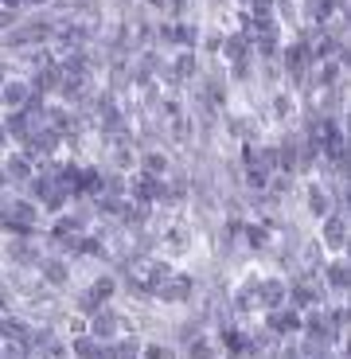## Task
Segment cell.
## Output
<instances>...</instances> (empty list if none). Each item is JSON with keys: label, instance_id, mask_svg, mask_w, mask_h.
Here are the masks:
<instances>
[{"label": "cell", "instance_id": "cell-9", "mask_svg": "<svg viewBox=\"0 0 351 359\" xmlns=\"http://www.w3.org/2000/svg\"><path fill=\"white\" fill-rule=\"evenodd\" d=\"M347 281H351L347 258H340V254H336V262H328V266H324V285L332 289L336 297H343V293H347Z\"/></svg>", "mask_w": 351, "mask_h": 359}, {"label": "cell", "instance_id": "cell-4", "mask_svg": "<svg viewBox=\"0 0 351 359\" xmlns=\"http://www.w3.org/2000/svg\"><path fill=\"white\" fill-rule=\"evenodd\" d=\"M153 297L164 301V305H184V301H191V278L188 273H172L153 289Z\"/></svg>", "mask_w": 351, "mask_h": 359}, {"label": "cell", "instance_id": "cell-8", "mask_svg": "<svg viewBox=\"0 0 351 359\" xmlns=\"http://www.w3.org/2000/svg\"><path fill=\"white\" fill-rule=\"evenodd\" d=\"M305 203H308V215H312V219H324L328 211L336 207L328 184H308V188H305Z\"/></svg>", "mask_w": 351, "mask_h": 359}, {"label": "cell", "instance_id": "cell-6", "mask_svg": "<svg viewBox=\"0 0 351 359\" xmlns=\"http://www.w3.org/2000/svg\"><path fill=\"white\" fill-rule=\"evenodd\" d=\"M4 258L12 262V266H39V246L36 243H27V238H12V243H4Z\"/></svg>", "mask_w": 351, "mask_h": 359}, {"label": "cell", "instance_id": "cell-7", "mask_svg": "<svg viewBox=\"0 0 351 359\" xmlns=\"http://www.w3.org/2000/svg\"><path fill=\"white\" fill-rule=\"evenodd\" d=\"M301 332V309H273L270 313V336H293Z\"/></svg>", "mask_w": 351, "mask_h": 359}, {"label": "cell", "instance_id": "cell-12", "mask_svg": "<svg viewBox=\"0 0 351 359\" xmlns=\"http://www.w3.org/2000/svg\"><path fill=\"white\" fill-rule=\"evenodd\" d=\"M117 293V281L109 278V273H102V278H94L90 281V297L98 301V305H109V297Z\"/></svg>", "mask_w": 351, "mask_h": 359}, {"label": "cell", "instance_id": "cell-3", "mask_svg": "<svg viewBox=\"0 0 351 359\" xmlns=\"http://www.w3.org/2000/svg\"><path fill=\"white\" fill-rule=\"evenodd\" d=\"M254 301H258V309H266V313H273V309H285V301H289L285 278H258Z\"/></svg>", "mask_w": 351, "mask_h": 359}, {"label": "cell", "instance_id": "cell-11", "mask_svg": "<svg viewBox=\"0 0 351 359\" xmlns=\"http://www.w3.org/2000/svg\"><path fill=\"white\" fill-rule=\"evenodd\" d=\"M39 266H43V281H47V285L59 289V285L71 281V266H67V258H59V254H55V258H43Z\"/></svg>", "mask_w": 351, "mask_h": 359}, {"label": "cell", "instance_id": "cell-14", "mask_svg": "<svg viewBox=\"0 0 351 359\" xmlns=\"http://www.w3.org/2000/svg\"><path fill=\"white\" fill-rule=\"evenodd\" d=\"M144 4H149L153 12H164V0H144Z\"/></svg>", "mask_w": 351, "mask_h": 359}, {"label": "cell", "instance_id": "cell-2", "mask_svg": "<svg viewBox=\"0 0 351 359\" xmlns=\"http://www.w3.org/2000/svg\"><path fill=\"white\" fill-rule=\"evenodd\" d=\"M32 79H4L0 82V109L4 114H16V109H24L27 102H32Z\"/></svg>", "mask_w": 351, "mask_h": 359}, {"label": "cell", "instance_id": "cell-10", "mask_svg": "<svg viewBox=\"0 0 351 359\" xmlns=\"http://www.w3.org/2000/svg\"><path fill=\"white\" fill-rule=\"evenodd\" d=\"M141 172H144V176H156V180L172 176L168 153H160V149H149V153H141Z\"/></svg>", "mask_w": 351, "mask_h": 359}, {"label": "cell", "instance_id": "cell-1", "mask_svg": "<svg viewBox=\"0 0 351 359\" xmlns=\"http://www.w3.org/2000/svg\"><path fill=\"white\" fill-rule=\"evenodd\" d=\"M320 246L343 254V246H347V207H332L320 219Z\"/></svg>", "mask_w": 351, "mask_h": 359}, {"label": "cell", "instance_id": "cell-13", "mask_svg": "<svg viewBox=\"0 0 351 359\" xmlns=\"http://www.w3.org/2000/svg\"><path fill=\"white\" fill-rule=\"evenodd\" d=\"M71 351H74L78 359H94V351H98V340H94V336H74Z\"/></svg>", "mask_w": 351, "mask_h": 359}, {"label": "cell", "instance_id": "cell-5", "mask_svg": "<svg viewBox=\"0 0 351 359\" xmlns=\"http://www.w3.org/2000/svg\"><path fill=\"white\" fill-rule=\"evenodd\" d=\"M270 106H273V117H277L281 126H293L301 117V98H297V90H277L270 98Z\"/></svg>", "mask_w": 351, "mask_h": 359}]
</instances>
